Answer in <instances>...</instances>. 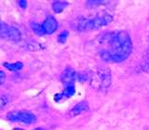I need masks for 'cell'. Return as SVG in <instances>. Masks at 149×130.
<instances>
[{
    "mask_svg": "<svg viewBox=\"0 0 149 130\" xmlns=\"http://www.w3.org/2000/svg\"><path fill=\"white\" fill-rule=\"evenodd\" d=\"M18 5H19V7H20L21 8H26L27 7V1L26 0H20V1H18Z\"/></svg>",
    "mask_w": 149,
    "mask_h": 130,
    "instance_id": "cell-16",
    "label": "cell"
},
{
    "mask_svg": "<svg viewBox=\"0 0 149 130\" xmlns=\"http://www.w3.org/2000/svg\"><path fill=\"white\" fill-rule=\"evenodd\" d=\"M112 21H113V16L110 14H104L91 19L77 18L71 22V26L74 30L78 32H88L108 25Z\"/></svg>",
    "mask_w": 149,
    "mask_h": 130,
    "instance_id": "cell-2",
    "label": "cell"
},
{
    "mask_svg": "<svg viewBox=\"0 0 149 130\" xmlns=\"http://www.w3.org/2000/svg\"><path fill=\"white\" fill-rule=\"evenodd\" d=\"M9 103V97L8 95H2L0 99V108L4 109L5 106H7Z\"/></svg>",
    "mask_w": 149,
    "mask_h": 130,
    "instance_id": "cell-15",
    "label": "cell"
},
{
    "mask_svg": "<svg viewBox=\"0 0 149 130\" xmlns=\"http://www.w3.org/2000/svg\"><path fill=\"white\" fill-rule=\"evenodd\" d=\"M88 110H90V106H88V102L81 101V102H78L77 105H74L73 108L69 111L68 115L70 117H74V116H77L83 113H86Z\"/></svg>",
    "mask_w": 149,
    "mask_h": 130,
    "instance_id": "cell-9",
    "label": "cell"
},
{
    "mask_svg": "<svg viewBox=\"0 0 149 130\" xmlns=\"http://www.w3.org/2000/svg\"><path fill=\"white\" fill-rule=\"evenodd\" d=\"M67 6H68V3L66 1H63V0H61V1H54L52 3V6L51 7H52V9H53L54 12L61 13L67 8Z\"/></svg>",
    "mask_w": 149,
    "mask_h": 130,
    "instance_id": "cell-10",
    "label": "cell"
},
{
    "mask_svg": "<svg viewBox=\"0 0 149 130\" xmlns=\"http://www.w3.org/2000/svg\"><path fill=\"white\" fill-rule=\"evenodd\" d=\"M109 1H101V0H91V1L86 2V6L90 8H95L100 7L101 5H106L108 4Z\"/></svg>",
    "mask_w": 149,
    "mask_h": 130,
    "instance_id": "cell-13",
    "label": "cell"
},
{
    "mask_svg": "<svg viewBox=\"0 0 149 130\" xmlns=\"http://www.w3.org/2000/svg\"><path fill=\"white\" fill-rule=\"evenodd\" d=\"M5 68H7L9 71H12V72H17V71H20L21 69H22L23 67V64L20 62H15V63H4L3 64Z\"/></svg>",
    "mask_w": 149,
    "mask_h": 130,
    "instance_id": "cell-11",
    "label": "cell"
},
{
    "mask_svg": "<svg viewBox=\"0 0 149 130\" xmlns=\"http://www.w3.org/2000/svg\"><path fill=\"white\" fill-rule=\"evenodd\" d=\"M92 86L96 85L94 87L99 88V89H106L111 85L112 77H111V71L108 68H99L95 73V76L91 78Z\"/></svg>",
    "mask_w": 149,
    "mask_h": 130,
    "instance_id": "cell-3",
    "label": "cell"
},
{
    "mask_svg": "<svg viewBox=\"0 0 149 130\" xmlns=\"http://www.w3.org/2000/svg\"><path fill=\"white\" fill-rule=\"evenodd\" d=\"M15 130H23V129H19V128H17ZM34 130H43V128H36V129H34Z\"/></svg>",
    "mask_w": 149,
    "mask_h": 130,
    "instance_id": "cell-18",
    "label": "cell"
},
{
    "mask_svg": "<svg viewBox=\"0 0 149 130\" xmlns=\"http://www.w3.org/2000/svg\"><path fill=\"white\" fill-rule=\"evenodd\" d=\"M99 55L106 62H122L132 52V41L127 32L116 31L102 35L99 38Z\"/></svg>",
    "mask_w": 149,
    "mask_h": 130,
    "instance_id": "cell-1",
    "label": "cell"
},
{
    "mask_svg": "<svg viewBox=\"0 0 149 130\" xmlns=\"http://www.w3.org/2000/svg\"><path fill=\"white\" fill-rule=\"evenodd\" d=\"M42 26H43V29L45 30L46 35H51L58 29V21H56L54 17L48 16L42 23Z\"/></svg>",
    "mask_w": 149,
    "mask_h": 130,
    "instance_id": "cell-7",
    "label": "cell"
},
{
    "mask_svg": "<svg viewBox=\"0 0 149 130\" xmlns=\"http://www.w3.org/2000/svg\"><path fill=\"white\" fill-rule=\"evenodd\" d=\"M78 73H77L72 68H66L64 70V72L62 73L61 75V80L64 84V85H67V84H74V81H78Z\"/></svg>",
    "mask_w": 149,
    "mask_h": 130,
    "instance_id": "cell-6",
    "label": "cell"
},
{
    "mask_svg": "<svg viewBox=\"0 0 149 130\" xmlns=\"http://www.w3.org/2000/svg\"><path fill=\"white\" fill-rule=\"evenodd\" d=\"M76 93V86H74V84H67L65 85L64 89L61 94H57L54 97V100L56 101H60L63 99H69L72 96L74 95Z\"/></svg>",
    "mask_w": 149,
    "mask_h": 130,
    "instance_id": "cell-8",
    "label": "cell"
},
{
    "mask_svg": "<svg viewBox=\"0 0 149 130\" xmlns=\"http://www.w3.org/2000/svg\"><path fill=\"white\" fill-rule=\"evenodd\" d=\"M5 79H6V74L4 72H0V85H3Z\"/></svg>",
    "mask_w": 149,
    "mask_h": 130,
    "instance_id": "cell-17",
    "label": "cell"
},
{
    "mask_svg": "<svg viewBox=\"0 0 149 130\" xmlns=\"http://www.w3.org/2000/svg\"><path fill=\"white\" fill-rule=\"evenodd\" d=\"M68 35H69V32H68L67 30L63 31V32H61V34L58 35V38H57L58 42H59V43H61V44H64L65 42H66V40H67Z\"/></svg>",
    "mask_w": 149,
    "mask_h": 130,
    "instance_id": "cell-14",
    "label": "cell"
},
{
    "mask_svg": "<svg viewBox=\"0 0 149 130\" xmlns=\"http://www.w3.org/2000/svg\"><path fill=\"white\" fill-rule=\"evenodd\" d=\"M31 28L33 32H35L36 35H45L46 32H45V30L43 29V26H42V24H38V23H36V22H32L31 23Z\"/></svg>",
    "mask_w": 149,
    "mask_h": 130,
    "instance_id": "cell-12",
    "label": "cell"
},
{
    "mask_svg": "<svg viewBox=\"0 0 149 130\" xmlns=\"http://www.w3.org/2000/svg\"><path fill=\"white\" fill-rule=\"evenodd\" d=\"M0 36L3 39L13 42H18L22 38L21 32L17 28L8 25L4 21H1V24H0Z\"/></svg>",
    "mask_w": 149,
    "mask_h": 130,
    "instance_id": "cell-5",
    "label": "cell"
},
{
    "mask_svg": "<svg viewBox=\"0 0 149 130\" xmlns=\"http://www.w3.org/2000/svg\"><path fill=\"white\" fill-rule=\"evenodd\" d=\"M8 120L11 122H19L31 124L36 121V115L28 111H12L7 114Z\"/></svg>",
    "mask_w": 149,
    "mask_h": 130,
    "instance_id": "cell-4",
    "label": "cell"
}]
</instances>
